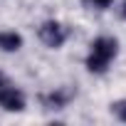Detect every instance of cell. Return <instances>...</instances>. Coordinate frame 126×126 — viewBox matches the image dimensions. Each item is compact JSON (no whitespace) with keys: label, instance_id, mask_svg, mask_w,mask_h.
<instances>
[{"label":"cell","instance_id":"obj_1","mask_svg":"<svg viewBox=\"0 0 126 126\" xmlns=\"http://www.w3.org/2000/svg\"><path fill=\"white\" fill-rule=\"evenodd\" d=\"M114 54H116V40L114 37H96L92 42V54L87 59V67L92 72H104Z\"/></svg>","mask_w":126,"mask_h":126},{"label":"cell","instance_id":"obj_2","mask_svg":"<svg viewBox=\"0 0 126 126\" xmlns=\"http://www.w3.org/2000/svg\"><path fill=\"white\" fill-rule=\"evenodd\" d=\"M40 37L47 47H59L62 42H64V30H62L59 22H45L40 27Z\"/></svg>","mask_w":126,"mask_h":126},{"label":"cell","instance_id":"obj_3","mask_svg":"<svg viewBox=\"0 0 126 126\" xmlns=\"http://www.w3.org/2000/svg\"><path fill=\"white\" fill-rule=\"evenodd\" d=\"M0 106L8 109V111H20V109L25 106V99H22V94H20L17 89L3 87V89H0Z\"/></svg>","mask_w":126,"mask_h":126},{"label":"cell","instance_id":"obj_4","mask_svg":"<svg viewBox=\"0 0 126 126\" xmlns=\"http://www.w3.org/2000/svg\"><path fill=\"white\" fill-rule=\"evenodd\" d=\"M20 45H22L20 35H15V32H0V49L15 52V49H20Z\"/></svg>","mask_w":126,"mask_h":126},{"label":"cell","instance_id":"obj_5","mask_svg":"<svg viewBox=\"0 0 126 126\" xmlns=\"http://www.w3.org/2000/svg\"><path fill=\"white\" fill-rule=\"evenodd\" d=\"M67 99H69V92H54V94L45 96L42 101L47 104V109H62V106L67 104Z\"/></svg>","mask_w":126,"mask_h":126},{"label":"cell","instance_id":"obj_6","mask_svg":"<svg viewBox=\"0 0 126 126\" xmlns=\"http://www.w3.org/2000/svg\"><path fill=\"white\" fill-rule=\"evenodd\" d=\"M114 111H116V116H119L121 121H126V101H119V104H114Z\"/></svg>","mask_w":126,"mask_h":126},{"label":"cell","instance_id":"obj_7","mask_svg":"<svg viewBox=\"0 0 126 126\" xmlns=\"http://www.w3.org/2000/svg\"><path fill=\"white\" fill-rule=\"evenodd\" d=\"M3 87H5V77H3V74H0V89H3Z\"/></svg>","mask_w":126,"mask_h":126},{"label":"cell","instance_id":"obj_8","mask_svg":"<svg viewBox=\"0 0 126 126\" xmlns=\"http://www.w3.org/2000/svg\"><path fill=\"white\" fill-rule=\"evenodd\" d=\"M96 3H99V5H106V3H111V0H96Z\"/></svg>","mask_w":126,"mask_h":126},{"label":"cell","instance_id":"obj_9","mask_svg":"<svg viewBox=\"0 0 126 126\" xmlns=\"http://www.w3.org/2000/svg\"><path fill=\"white\" fill-rule=\"evenodd\" d=\"M124 15H126V8H124Z\"/></svg>","mask_w":126,"mask_h":126}]
</instances>
